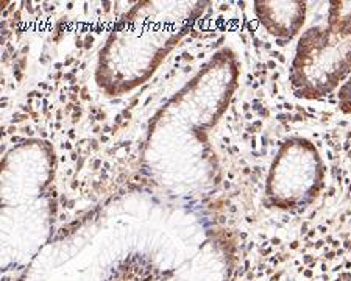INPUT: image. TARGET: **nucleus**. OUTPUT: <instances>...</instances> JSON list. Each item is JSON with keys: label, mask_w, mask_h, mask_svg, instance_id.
<instances>
[{"label": "nucleus", "mask_w": 351, "mask_h": 281, "mask_svg": "<svg viewBox=\"0 0 351 281\" xmlns=\"http://www.w3.org/2000/svg\"><path fill=\"white\" fill-rule=\"evenodd\" d=\"M351 72V19L332 16L328 27H313L300 39L291 82L298 97L332 93Z\"/></svg>", "instance_id": "1"}, {"label": "nucleus", "mask_w": 351, "mask_h": 281, "mask_svg": "<svg viewBox=\"0 0 351 281\" xmlns=\"http://www.w3.org/2000/svg\"><path fill=\"white\" fill-rule=\"evenodd\" d=\"M324 164L314 145L291 139L282 145L270 169L267 199L280 210L308 206L324 184Z\"/></svg>", "instance_id": "2"}, {"label": "nucleus", "mask_w": 351, "mask_h": 281, "mask_svg": "<svg viewBox=\"0 0 351 281\" xmlns=\"http://www.w3.org/2000/svg\"><path fill=\"white\" fill-rule=\"evenodd\" d=\"M303 2H256V14L271 35L292 38L304 22Z\"/></svg>", "instance_id": "3"}, {"label": "nucleus", "mask_w": 351, "mask_h": 281, "mask_svg": "<svg viewBox=\"0 0 351 281\" xmlns=\"http://www.w3.org/2000/svg\"><path fill=\"white\" fill-rule=\"evenodd\" d=\"M339 102H341L342 111L350 114L351 112V78L343 84L341 93H339Z\"/></svg>", "instance_id": "4"}, {"label": "nucleus", "mask_w": 351, "mask_h": 281, "mask_svg": "<svg viewBox=\"0 0 351 281\" xmlns=\"http://www.w3.org/2000/svg\"><path fill=\"white\" fill-rule=\"evenodd\" d=\"M144 269H145V266H144ZM143 269V271H144ZM127 272L130 273V266L127 264ZM128 273L127 275H123V277H112V280H110V281H138V280H128ZM143 273V272H141ZM141 277V275H139ZM144 281H162L161 278H158V275H156V271H154V269H152V272L147 275V278L144 280Z\"/></svg>", "instance_id": "5"}]
</instances>
